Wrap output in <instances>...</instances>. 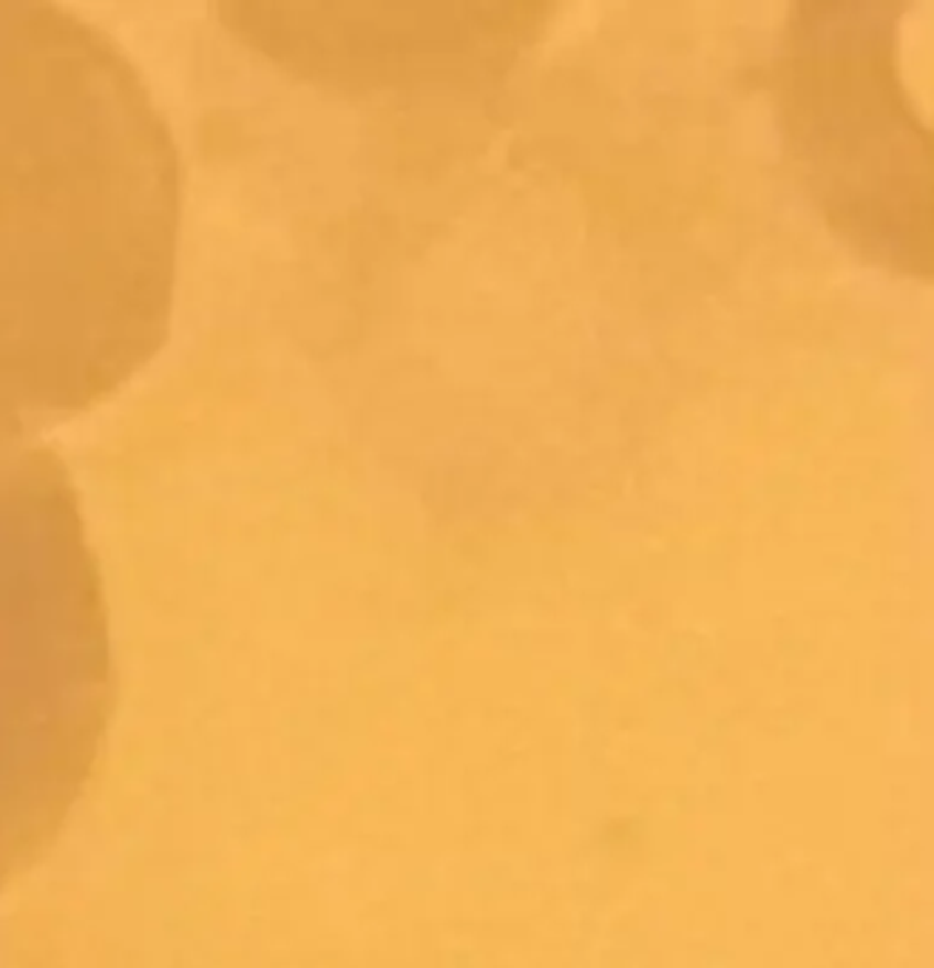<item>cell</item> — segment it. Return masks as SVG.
<instances>
[{"label":"cell","mask_w":934,"mask_h":968,"mask_svg":"<svg viewBox=\"0 0 934 968\" xmlns=\"http://www.w3.org/2000/svg\"><path fill=\"white\" fill-rule=\"evenodd\" d=\"M182 156L126 48L0 0V426L102 406L169 341Z\"/></svg>","instance_id":"cell-1"}]
</instances>
